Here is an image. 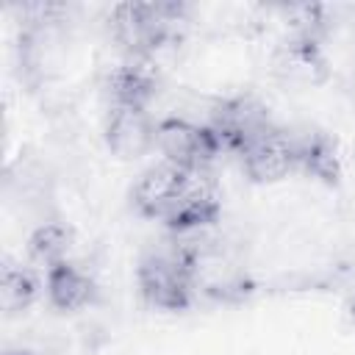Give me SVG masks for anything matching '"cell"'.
<instances>
[{"instance_id":"6da1fadb","label":"cell","mask_w":355,"mask_h":355,"mask_svg":"<svg viewBox=\"0 0 355 355\" xmlns=\"http://www.w3.org/2000/svg\"><path fill=\"white\" fill-rule=\"evenodd\" d=\"M130 200L141 216L164 222L178 236L200 233L222 214L216 186L205 172L183 169L164 158L139 175Z\"/></svg>"},{"instance_id":"7a4b0ae2","label":"cell","mask_w":355,"mask_h":355,"mask_svg":"<svg viewBox=\"0 0 355 355\" xmlns=\"http://www.w3.org/2000/svg\"><path fill=\"white\" fill-rule=\"evenodd\" d=\"M139 294L158 311H186L200 291V252L186 236L147 247L136 263Z\"/></svg>"},{"instance_id":"3957f363","label":"cell","mask_w":355,"mask_h":355,"mask_svg":"<svg viewBox=\"0 0 355 355\" xmlns=\"http://www.w3.org/2000/svg\"><path fill=\"white\" fill-rule=\"evenodd\" d=\"M183 14L180 3H119L111 8V31L128 58H147L175 39Z\"/></svg>"},{"instance_id":"277c9868","label":"cell","mask_w":355,"mask_h":355,"mask_svg":"<svg viewBox=\"0 0 355 355\" xmlns=\"http://www.w3.org/2000/svg\"><path fill=\"white\" fill-rule=\"evenodd\" d=\"M155 150L169 164L205 172V166L222 153V144L208 122H191L186 116H166V119H158Z\"/></svg>"},{"instance_id":"5b68a950","label":"cell","mask_w":355,"mask_h":355,"mask_svg":"<svg viewBox=\"0 0 355 355\" xmlns=\"http://www.w3.org/2000/svg\"><path fill=\"white\" fill-rule=\"evenodd\" d=\"M208 125L216 133L222 150H230L233 155H239L247 144H252L258 136L272 130L277 122L272 119L269 108L252 94H233L219 100L211 108Z\"/></svg>"},{"instance_id":"8992f818","label":"cell","mask_w":355,"mask_h":355,"mask_svg":"<svg viewBox=\"0 0 355 355\" xmlns=\"http://www.w3.org/2000/svg\"><path fill=\"white\" fill-rule=\"evenodd\" d=\"M158 122L150 116V105L108 100L105 108V141L114 153L136 158L155 147Z\"/></svg>"},{"instance_id":"52a82bcc","label":"cell","mask_w":355,"mask_h":355,"mask_svg":"<svg viewBox=\"0 0 355 355\" xmlns=\"http://www.w3.org/2000/svg\"><path fill=\"white\" fill-rule=\"evenodd\" d=\"M241 169L252 180H280L294 169V147H291V128L275 125L263 136H258L252 144H247L239 155Z\"/></svg>"},{"instance_id":"ba28073f","label":"cell","mask_w":355,"mask_h":355,"mask_svg":"<svg viewBox=\"0 0 355 355\" xmlns=\"http://www.w3.org/2000/svg\"><path fill=\"white\" fill-rule=\"evenodd\" d=\"M44 294L58 311H80L94 302L97 286L78 261L64 258L44 269Z\"/></svg>"},{"instance_id":"9c48e42d","label":"cell","mask_w":355,"mask_h":355,"mask_svg":"<svg viewBox=\"0 0 355 355\" xmlns=\"http://www.w3.org/2000/svg\"><path fill=\"white\" fill-rule=\"evenodd\" d=\"M291 147H294V169H302L322 180H336L338 155L327 133L313 128H291Z\"/></svg>"},{"instance_id":"30bf717a","label":"cell","mask_w":355,"mask_h":355,"mask_svg":"<svg viewBox=\"0 0 355 355\" xmlns=\"http://www.w3.org/2000/svg\"><path fill=\"white\" fill-rule=\"evenodd\" d=\"M39 294V280L36 275L19 263V261H3L0 272V305L6 313L25 311Z\"/></svg>"},{"instance_id":"8fae6325","label":"cell","mask_w":355,"mask_h":355,"mask_svg":"<svg viewBox=\"0 0 355 355\" xmlns=\"http://www.w3.org/2000/svg\"><path fill=\"white\" fill-rule=\"evenodd\" d=\"M28 252L44 269L55 261L69 258V230L58 222H42L28 239Z\"/></svg>"},{"instance_id":"7c38bea8","label":"cell","mask_w":355,"mask_h":355,"mask_svg":"<svg viewBox=\"0 0 355 355\" xmlns=\"http://www.w3.org/2000/svg\"><path fill=\"white\" fill-rule=\"evenodd\" d=\"M347 313H349V319L355 322V294L349 297V302H347Z\"/></svg>"},{"instance_id":"4fadbf2b","label":"cell","mask_w":355,"mask_h":355,"mask_svg":"<svg viewBox=\"0 0 355 355\" xmlns=\"http://www.w3.org/2000/svg\"><path fill=\"white\" fill-rule=\"evenodd\" d=\"M6 355H31V352H25V349H17V352H6Z\"/></svg>"}]
</instances>
